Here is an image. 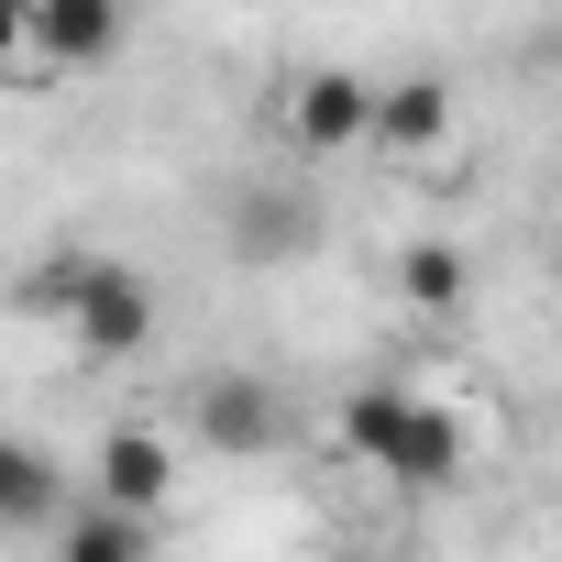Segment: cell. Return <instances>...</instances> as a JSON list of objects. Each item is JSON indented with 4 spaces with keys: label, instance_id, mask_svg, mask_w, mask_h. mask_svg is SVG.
Returning <instances> with one entry per match:
<instances>
[{
    "label": "cell",
    "instance_id": "10",
    "mask_svg": "<svg viewBox=\"0 0 562 562\" xmlns=\"http://www.w3.org/2000/svg\"><path fill=\"white\" fill-rule=\"evenodd\" d=\"M0 518H12V529H56V518H67V474H56L45 441H12V452H0Z\"/></svg>",
    "mask_w": 562,
    "mask_h": 562
},
{
    "label": "cell",
    "instance_id": "9",
    "mask_svg": "<svg viewBox=\"0 0 562 562\" xmlns=\"http://www.w3.org/2000/svg\"><path fill=\"white\" fill-rule=\"evenodd\" d=\"M397 299H408L419 321H463V299H474L463 243H408V254H397Z\"/></svg>",
    "mask_w": 562,
    "mask_h": 562
},
{
    "label": "cell",
    "instance_id": "1",
    "mask_svg": "<svg viewBox=\"0 0 562 562\" xmlns=\"http://www.w3.org/2000/svg\"><path fill=\"white\" fill-rule=\"evenodd\" d=\"M342 452H364L397 496H452L463 485V419L441 397H408V386H353L342 397Z\"/></svg>",
    "mask_w": 562,
    "mask_h": 562
},
{
    "label": "cell",
    "instance_id": "3",
    "mask_svg": "<svg viewBox=\"0 0 562 562\" xmlns=\"http://www.w3.org/2000/svg\"><path fill=\"white\" fill-rule=\"evenodd\" d=\"M375 111H386V89H375L364 67H299L288 89H276V144L310 155V166L375 155Z\"/></svg>",
    "mask_w": 562,
    "mask_h": 562
},
{
    "label": "cell",
    "instance_id": "12",
    "mask_svg": "<svg viewBox=\"0 0 562 562\" xmlns=\"http://www.w3.org/2000/svg\"><path fill=\"white\" fill-rule=\"evenodd\" d=\"M551 276H562V243H551Z\"/></svg>",
    "mask_w": 562,
    "mask_h": 562
},
{
    "label": "cell",
    "instance_id": "5",
    "mask_svg": "<svg viewBox=\"0 0 562 562\" xmlns=\"http://www.w3.org/2000/svg\"><path fill=\"white\" fill-rule=\"evenodd\" d=\"M188 441H210V452L254 463V452L288 441V397H276L254 364H221V375H199V386H188Z\"/></svg>",
    "mask_w": 562,
    "mask_h": 562
},
{
    "label": "cell",
    "instance_id": "6",
    "mask_svg": "<svg viewBox=\"0 0 562 562\" xmlns=\"http://www.w3.org/2000/svg\"><path fill=\"white\" fill-rule=\"evenodd\" d=\"M452 122H463L452 78H441V67H408V78H386V111H375V155H397V166H430V155L452 144Z\"/></svg>",
    "mask_w": 562,
    "mask_h": 562
},
{
    "label": "cell",
    "instance_id": "11",
    "mask_svg": "<svg viewBox=\"0 0 562 562\" xmlns=\"http://www.w3.org/2000/svg\"><path fill=\"white\" fill-rule=\"evenodd\" d=\"M232 254H243V265L310 254V210H299V199H243V210H232Z\"/></svg>",
    "mask_w": 562,
    "mask_h": 562
},
{
    "label": "cell",
    "instance_id": "8",
    "mask_svg": "<svg viewBox=\"0 0 562 562\" xmlns=\"http://www.w3.org/2000/svg\"><path fill=\"white\" fill-rule=\"evenodd\" d=\"M56 562H155V518H144V507H111V496H89V507H67V529H56Z\"/></svg>",
    "mask_w": 562,
    "mask_h": 562
},
{
    "label": "cell",
    "instance_id": "2",
    "mask_svg": "<svg viewBox=\"0 0 562 562\" xmlns=\"http://www.w3.org/2000/svg\"><path fill=\"white\" fill-rule=\"evenodd\" d=\"M45 299L67 310V342L100 353V364H122V353L155 342V288H144L122 254H67V265L45 276Z\"/></svg>",
    "mask_w": 562,
    "mask_h": 562
},
{
    "label": "cell",
    "instance_id": "4",
    "mask_svg": "<svg viewBox=\"0 0 562 562\" xmlns=\"http://www.w3.org/2000/svg\"><path fill=\"white\" fill-rule=\"evenodd\" d=\"M133 34V0H12L23 78H100Z\"/></svg>",
    "mask_w": 562,
    "mask_h": 562
},
{
    "label": "cell",
    "instance_id": "7",
    "mask_svg": "<svg viewBox=\"0 0 562 562\" xmlns=\"http://www.w3.org/2000/svg\"><path fill=\"white\" fill-rule=\"evenodd\" d=\"M89 496H111V507H166L177 496V441L166 430H144V419H122V430H100V452H89Z\"/></svg>",
    "mask_w": 562,
    "mask_h": 562
}]
</instances>
